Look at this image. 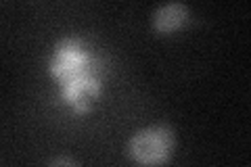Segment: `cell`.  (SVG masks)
Listing matches in <instances>:
<instances>
[{"mask_svg":"<svg viewBox=\"0 0 251 167\" xmlns=\"http://www.w3.org/2000/svg\"><path fill=\"white\" fill-rule=\"evenodd\" d=\"M49 73L61 86L63 100L75 113H88L92 102L100 96L97 77V59L86 48L82 38H63L52 48Z\"/></svg>","mask_w":251,"mask_h":167,"instance_id":"6da1fadb","label":"cell"},{"mask_svg":"<svg viewBox=\"0 0 251 167\" xmlns=\"http://www.w3.org/2000/svg\"><path fill=\"white\" fill-rule=\"evenodd\" d=\"M176 150V132L168 123H155L134 132L126 144V155L140 167L166 165Z\"/></svg>","mask_w":251,"mask_h":167,"instance_id":"7a4b0ae2","label":"cell"},{"mask_svg":"<svg viewBox=\"0 0 251 167\" xmlns=\"http://www.w3.org/2000/svg\"><path fill=\"white\" fill-rule=\"evenodd\" d=\"M191 23V9L184 2H168L157 6L151 15V27L157 36H170Z\"/></svg>","mask_w":251,"mask_h":167,"instance_id":"3957f363","label":"cell"},{"mask_svg":"<svg viewBox=\"0 0 251 167\" xmlns=\"http://www.w3.org/2000/svg\"><path fill=\"white\" fill-rule=\"evenodd\" d=\"M49 167H80L72 157H57L49 163Z\"/></svg>","mask_w":251,"mask_h":167,"instance_id":"277c9868","label":"cell"}]
</instances>
